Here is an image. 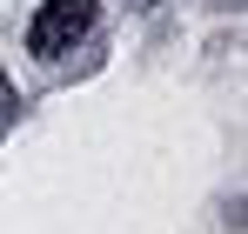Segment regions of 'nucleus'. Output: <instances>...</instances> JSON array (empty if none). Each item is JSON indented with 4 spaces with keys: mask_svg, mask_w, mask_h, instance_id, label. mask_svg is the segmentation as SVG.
<instances>
[{
    "mask_svg": "<svg viewBox=\"0 0 248 234\" xmlns=\"http://www.w3.org/2000/svg\"><path fill=\"white\" fill-rule=\"evenodd\" d=\"M87 27H94V0H47L41 14H34V27H27V47H34L41 60H54V54H67Z\"/></svg>",
    "mask_w": 248,
    "mask_h": 234,
    "instance_id": "nucleus-1",
    "label": "nucleus"
},
{
    "mask_svg": "<svg viewBox=\"0 0 248 234\" xmlns=\"http://www.w3.org/2000/svg\"><path fill=\"white\" fill-rule=\"evenodd\" d=\"M7 114H14V87H7V74H0V127H7Z\"/></svg>",
    "mask_w": 248,
    "mask_h": 234,
    "instance_id": "nucleus-2",
    "label": "nucleus"
}]
</instances>
